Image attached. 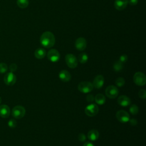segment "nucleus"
<instances>
[{"mask_svg": "<svg viewBox=\"0 0 146 146\" xmlns=\"http://www.w3.org/2000/svg\"><path fill=\"white\" fill-rule=\"evenodd\" d=\"M40 44L46 48L52 47L55 43V38L54 35L50 31H45L40 36Z\"/></svg>", "mask_w": 146, "mask_h": 146, "instance_id": "nucleus-1", "label": "nucleus"}, {"mask_svg": "<svg viewBox=\"0 0 146 146\" xmlns=\"http://www.w3.org/2000/svg\"><path fill=\"white\" fill-rule=\"evenodd\" d=\"M94 86L92 83L89 82H80L78 86V90L84 94L90 92L93 90Z\"/></svg>", "mask_w": 146, "mask_h": 146, "instance_id": "nucleus-2", "label": "nucleus"}, {"mask_svg": "<svg viewBox=\"0 0 146 146\" xmlns=\"http://www.w3.org/2000/svg\"><path fill=\"white\" fill-rule=\"evenodd\" d=\"M26 113V110L25 108L22 106H15L11 112L12 116L16 119H19L22 118Z\"/></svg>", "mask_w": 146, "mask_h": 146, "instance_id": "nucleus-3", "label": "nucleus"}, {"mask_svg": "<svg viewBox=\"0 0 146 146\" xmlns=\"http://www.w3.org/2000/svg\"><path fill=\"white\" fill-rule=\"evenodd\" d=\"M133 79L135 83L139 86H144L146 83V77L141 72H136L133 75Z\"/></svg>", "mask_w": 146, "mask_h": 146, "instance_id": "nucleus-4", "label": "nucleus"}, {"mask_svg": "<svg viewBox=\"0 0 146 146\" xmlns=\"http://www.w3.org/2000/svg\"><path fill=\"white\" fill-rule=\"evenodd\" d=\"M65 60L67 65L71 68L76 67L78 65V60L76 56L72 54H68L66 55Z\"/></svg>", "mask_w": 146, "mask_h": 146, "instance_id": "nucleus-5", "label": "nucleus"}, {"mask_svg": "<svg viewBox=\"0 0 146 146\" xmlns=\"http://www.w3.org/2000/svg\"><path fill=\"white\" fill-rule=\"evenodd\" d=\"M105 92L106 96L108 98L110 99H113L117 97V96L118 95L119 90L116 86L111 85L106 88Z\"/></svg>", "mask_w": 146, "mask_h": 146, "instance_id": "nucleus-6", "label": "nucleus"}, {"mask_svg": "<svg viewBox=\"0 0 146 146\" xmlns=\"http://www.w3.org/2000/svg\"><path fill=\"white\" fill-rule=\"evenodd\" d=\"M116 117L117 119L121 123H125L129 121V113L124 110H119L116 113Z\"/></svg>", "mask_w": 146, "mask_h": 146, "instance_id": "nucleus-7", "label": "nucleus"}, {"mask_svg": "<svg viewBox=\"0 0 146 146\" xmlns=\"http://www.w3.org/2000/svg\"><path fill=\"white\" fill-rule=\"evenodd\" d=\"M99 112V107L95 104H90L86 106L85 113L88 116H94Z\"/></svg>", "mask_w": 146, "mask_h": 146, "instance_id": "nucleus-8", "label": "nucleus"}, {"mask_svg": "<svg viewBox=\"0 0 146 146\" xmlns=\"http://www.w3.org/2000/svg\"><path fill=\"white\" fill-rule=\"evenodd\" d=\"M3 79L5 84L9 86L14 85L17 80V78L15 74L12 72H9L6 74L4 76Z\"/></svg>", "mask_w": 146, "mask_h": 146, "instance_id": "nucleus-9", "label": "nucleus"}, {"mask_svg": "<svg viewBox=\"0 0 146 146\" xmlns=\"http://www.w3.org/2000/svg\"><path fill=\"white\" fill-rule=\"evenodd\" d=\"M47 58L52 62H56L60 59V54L56 49H51L47 52Z\"/></svg>", "mask_w": 146, "mask_h": 146, "instance_id": "nucleus-10", "label": "nucleus"}, {"mask_svg": "<svg viewBox=\"0 0 146 146\" xmlns=\"http://www.w3.org/2000/svg\"><path fill=\"white\" fill-rule=\"evenodd\" d=\"M75 45L77 50L79 51H83L86 48L87 46L86 40L82 37L78 38L75 41Z\"/></svg>", "mask_w": 146, "mask_h": 146, "instance_id": "nucleus-11", "label": "nucleus"}, {"mask_svg": "<svg viewBox=\"0 0 146 146\" xmlns=\"http://www.w3.org/2000/svg\"><path fill=\"white\" fill-rule=\"evenodd\" d=\"M104 83V77L101 75H98L94 78L92 85L95 88L97 89H99L103 87Z\"/></svg>", "mask_w": 146, "mask_h": 146, "instance_id": "nucleus-12", "label": "nucleus"}, {"mask_svg": "<svg viewBox=\"0 0 146 146\" xmlns=\"http://www.w3.org/2000/svg\"><path fill=\"white\" fill-rule=\"evenodd\" d=\"M128 0H115L114 2V6L117 10H123L127 6Z\"/></svg>", "mask_w": 146, "mask_h": 146, "instance_id": "nucleus-13", "label": "nucleus"}, {"mask_svg": "<svg viewBox=\"0 0 146 146\" xmlns=\"http://www.w3.org/2000/svg\"><path fill=\"white\" fill-rule=\"evenodd\" d=\"M10 114V109L9 107L6 104L0 106V116L3 118H6Z\"/></svg>", "mask_w": 146, "mask_h": 146, "instance_id": "nucleus-14", "label": "nucleus"}, {"mask_svg": "<svg viewBox=\"0 0 146 146\" xmlns=\"http://www.w3.org/2000/svg\"><path fill=\"white\" fill-rule=\"evenodd\" d=\"M117 103L121 106L127 107L131 104V100L125 95H121L117 99Z\"/></svg>", "mask_w": 146, "mask_h": 146, "instance_id": "nucleus-15", "label": "nucleus"}, {"mask_svg": "<svg viewBox=\"0 0 146 146\" xmlns=\"http://www.w3.org/2000/svg\"><path fill=\"white\" fill-rule=\"evenodd\" d=\"M59 78L62 82H67L70 80L71 74L68 71L66 70H63L60 71L59 73Z\"/></svg>", "mask_w": 146, "mask_h": 146, "instance_id": "nucleus-16", "label": "nucleus"}, {"mask_svg": "<svg viewBox=\"0 0 146 146\" xmlns=\"http://www.w3.org/2000/svg\"><path fill=\"white\" fill-rule=\"evenodd\" d=\"M99 136V132L96 129H91L90 130L87 135V137L89 140L91 141L96 140Z\"/></svg>", "mask_w": 146, "mask_h": 146, "instance_id": "nucleus-17", "label": "nucleus"}, {"mask_svg": "<svg viewBox=\"0 0 146 146\" xmlns=\"http://www.w3.org/2000/svg\"><path fill=\"white\" fill-rule=\"evenodd\" d=\"M46 54V52L45 50L42 48H37L35 51V52H34L35 58H36L37 59H43L45 56Z\"/></svg>", "mask_w": 146, "mask_h": 146, "instance_id": "nucleus-18", "label": "nucleus"}, {"mask_svg": "<svg viewBox=\"0 0 146 146\" xmlns=\"http://www.w3.org/2000/svg\"><path fill=\"white\" fill-rule=\"evenodd\" d=\"M94 98H95L96 103L98 104H99V105L104 104L106 102L105 96L103 94H97Z\"/></svg>", "mask_w": 146, "mask_h": 146, "instance_id": "nucleus-19", "label": "nucleus"}, {"mask_svg": "<svg viewBox=\"0 0 146 146\" xmlns=\"http://www.w3.org/2000/svg\"><path fill=\"white\" fill-rule=\"evenodd\" d=\"M29 0H17L18 6L21 9H25L29 6Z\"/></svg>", "mask_w": 146, "mask_h": 146, "instance_id": "nucleus-20", "label": "nucleus"}, {"mask_svg": "<svg viewBox=\"0 0 146 146\" xmlns=\"http://www.w3.org/2000/svg\"><path fill=\"white\" fill-rule=\"evenodd\" d=\"M113 70L116 72H119V71H121L122 69L123 68V63L121 62H120L119 60L116 61L114 63V64L113 65Z\"/></svg>", "mask_w": 146, "mask_h": 146, "instance_id": "nucleus-21", "label": "nucleus"}, {"mask_svg": "<svg viewBox=\"0 0 146 146\" xmlns=\"http://www.w3.org/2000/svg\"><path fill=\"white\" fill-rule=\"evenodd\" d=\"M88 55L87 54L84 53V52H82L81 54H79V56H78V59H79V61L82 63V64H84V63H86L87 60H88Z\"/></svg>", "mask_w": 146, "mask_h": 146, "instance_id": "nucleus-22", "label": "nucleus"}, {"mask_svg": "<svg viewBox=\"0 0 146 146\" xmlns=\"http://www.w3.org/2000/svg\"><path fill=\"white\" fill-rule=\"evenodd\" d=\"M115 84L117 86L121 87L125 84V80L123 78H118L115 80Z\"/></svg>", "mask_w": 146, "mask_h": 146, "instance_id": "nucleus-23", "label": "nucleus"}, {"mask_svg": "<svg viewBox=\"0 0 146 146\" xmlns=\"http://www.w3.org/2000/svg\"><path fill=\"white\" fill-rule=\"evenodd\" d=\"M129 112L132 115H136L139 112V108L135 104H132L129 108Z\"/></svg>", "mask_w": 146, "mask_h": 146, "instance_id": "nucleus-24", "label": "nucleus"}, {"mask_svg": "<svg viewBox=\"0 0 146 146\" xmlns=\"http://www.w3.org/2000/svg\"><path fill=\"white\" fill-rule=\"evenodd\" d=\"M7 70V66L5 63H0V73H5Z\"/></svg>", "mask_w": 146, "mask_h": 146, "instance_id": "nucleus-25", "label": "nucleus"}, {"mask_svg": "<svg viewBox=\"0 0 146 146\" xmlns=\"http://www.w3.org/2000/svg\"><path fill=\"white\" fill-rule=\"evenodd\" d=\"M139 96L141 99H145L146 97V91L144 89H141L139 92Z\"/></svg>", "mask_w": 146, "mask_h": 146, "instance_id": "nucleus-26", "label": "nucleus"}, {"mask_svg": "<svg viewBox=\"0 0 146 146\" xmlns=\"http://www.w3.org/2000/svg\"><path fill=\"white\" fill-rule=\"evenodd\" d=\"M8 125L10 128H15L17 125V121L14 119H10L8 122Z\"/></svg>", "mask_w": 146, "mask_h": 146, "instance_id": "nucleus-27", "label": "nucleus"}, {"mask_svg": "<svg viewBox=\"0 0 146 146\" xmlns=\"http://www.w3.org/2000/svg\"><path fill=\"white\" fill-rule=\"evenodd\" d=\"M128 59V56L127 55L125 54H123V55H121L120 56V58H119V61L120 62H121L122 63L125 62Z\"/></svg>", "mask_w": 146, "mask_h": 146, "instance_id": "nucleus-28", "label": "nucleus"}, {"mask_svg": "<svg viewBox=\"0 0 146 146\" xmlns=\"http://www.w3.org/2000/svg\"><path fill=\"white\" fill-rule=\"evenodd\" d=\"M78 138V140L80 141L83 142V141H84L86 140V135L83 133H80L79 134Z\"/></svg>", "mask_w": 146, "mask_h": 146, "instance_id": "nucleus-29", "label": "nucleus"}, {"mask_svg": "<svg viewBox=\"0 0 146 146\" xmlns=\"http://www.w3.org/2000/svg\"><path fill=\"white\" fill-rule=\"evenodd\" d=\"M9 69H10V72H14L17 70V66L16 64L15 63H12L10 64V67H9Z\"/></svg>", "mask_w": 146, "mask_h": 146, "instance_id": "nucleus-30", "label": "nucleus"}, {"mask_svg": "<svg viewBox=\"0 0 146 146\" xmlns=\"http://www.w3.org/2000/svg\"><path fill=\"white\" fill-rule=\"evenodd\" d=\"M86 100L88 102H92L94 100V97L92 95H88L86 97Z\"/></svg>", "mask_w": 146, "mask_h": 146, "instance_id": "nucleus-31", "label": "nucleus"}, {"mask_svg": "<svg viewBox=\"0 0 146 146\" xmlns=\"http://www.w3.org/2000/svg\"><path fill=\"white\" fill-rule=\"evenodd\" d=\"M128 3L131 5H136L138 3V0H129Z\"/></svg>", "mask_w": 146, "mask_h": 146, "instance_id": "nucleus-32", "label": "nucleus"}, {"mask_svg": "<svg viewBox=\"0 0 146 146\" xmlns=\"http://www.w3.org/2000/svg\"><path fill=\"white\" fill-rule=\"evenodd\" d=\"M129 121H130V123H131V124L132 125H136L137 124V120L136 119H132L131 120H130Z\"/></svg>", "mask_w": 146, "mask_h": 146, "instance_id": "nucleus-33", "label": "nucleus"}, {"mask_svg": "<svg viewBox=\"0 0 146 146\" xmlns=\"http://www.w3.org/2000/svg\"><path fill=\"white\" fill-rule=\"evenodd\" d=\"M83 146H94V145L92 143L87 141V142L83 144Z\"/></svg>", "mask_w": 146, "mask_h": 146, "instance_id": "nucleus-34", "label": "nucleus"}, {"mask_svg": "<svg viewBox=\"0 0 146 146\" xmlns=\"http://www.w3.org/2000/svg\"><path fill=\"white\" fill-rule=\"evenodd\" d=\"M1 102H2V99H1V96H0V104H1Z\"/></svg>", "mask_w": 146, "mask_h": 146, "instance_id": "nucleus-35", "label": "nucleus"}]
</instances>
